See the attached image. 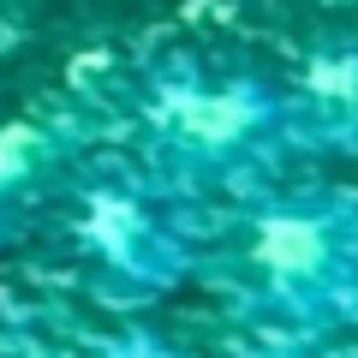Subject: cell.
Masks as SVG:
<instances>
[{"label":"cell","instance_id":"6da1fadb","mask_svg":"<svg viewBox=\"0 0 358 358\" xmlns=\"http://www.w3.org/2000/svg\"><path fill=\"white\" fill-rule=\"evenodd\" d=\"M245 263L263 281L268 305L293 317H317L341 305L346 287L358 281V233L329 203H268L251 221Z\"/></svg>","mask_w":358,"mask_h":358},{"label":"cell","instance_id":"7a4b0ae2","mask_svg":"<svg viewBox=\"0 0 358 358\" xmlns=\"http://www.w3.org/2000/svg\"><path fill=\"white\" fill-rule=\"evenodd\" d=\"M275 120V96L257 84H221V90H179L167 96L162 114H155V138L167 143V155L179 162H227L245 143H257Z\"/></svg>","mask_w":358,"mask_h":358},{"label":"cell","instance_id":"3957f363","mask_svg":"<svg viewBox=\"0 0 358 358\" xmlns=\"http://www.w3.org/2000/svg\"><path fill=\"white\" fill-rule=\"evenodd\" d=\"M42 162V131L36 126H6L0 131V192L30 179V167Z\"/></svg>","mask_w":358,"mask_h":358},{"label":"cell","instance_id":"277c9868","mask_svg":"<svg viewBox=\"0 0 358 358\" xmlns=\"http://www.w3.org/2000/svg\"><path fill=\"white\" fill-rule=\"evenodd\" d=\"M310 90L329 102H352L358 96V54H322L310 60Z\"/></svg>","mask_w":358,"mask_h":358}]
</instances>
